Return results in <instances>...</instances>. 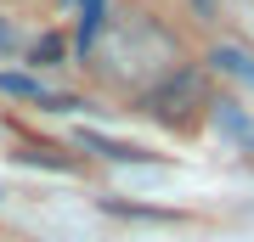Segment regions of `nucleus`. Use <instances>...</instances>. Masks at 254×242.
Masks as SVG:
<instances>
[{"label":"nucleus","mask_w":254,"mask_h":242,"mask_svg":"<svg viewBox=\"0 0 254 242\" xmlns=\"http://www.w3.org/2000/svg\"><path fill=\"white\" fill-rule=\"evenodd\" d=\"M198 107H215L209 101V85H203V73L198 68H175V73H164V79L141 96V113H153L158 124H192L198 118Z\"/></svg>","instance_id":"f03ea898"},{"label":"nucleus","mask_w":254,"mask_h":242,"mask_svg":"<svg viewBox=\"0 0 254 242\" xmlns=\"http://www.w3.org/2000/svg\"><path fill=\"white\" fill-rule=\"evenodd\" d=\"M85 56H91L102 85L147 96L164 73L181 68V40H175L153 11H119L113 23H102V34L91 40Z\"/></svg>","instance_id":"f257e3e1"},{"label":"nucleus","mask_w":254,"mask_h":242,"mask_svg":"<svg viewBox=\"0 0 254 242\" xmlns=\"http://www.w3.org/2000/svg\"><path fill=\"white\" fill-rule=\"evenodd\" d=\"M192 11H198V17H220V6H226V0H187Z\"/></svg>","instance_id":"7ed1b4c3"}]
</instances>
